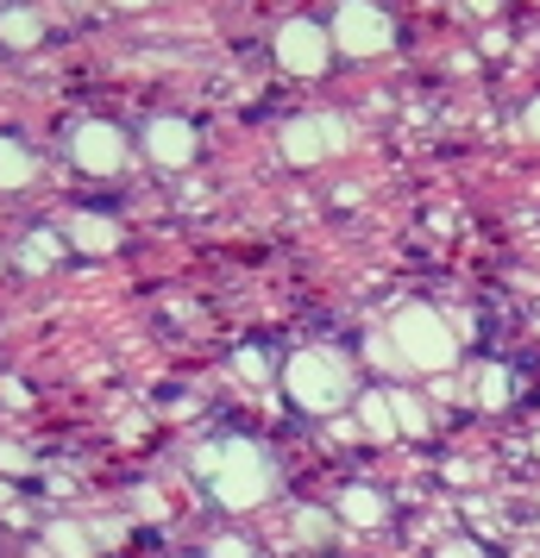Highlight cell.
<instances>
[{"mask_svg":"<svg viewBox=\"0 0 540 558\" xmlns=\"http://www.w3.org/2000/svg\"><path fill=\"white\" fill-rule=\"evenodd\" d=\"M82 163H88V170H113V163H120V132L88 126L82 132Z\"/></svg>","mask_w":540,"mask_h":558,"instance_id":"52a82bcc","label":"cell"},{"mask_svg":"<svg viewBox=\"0 0 540 558\" xmlns=\"http://www.w3.org/2000/svg\"><path fill=\"white\" fill-rule=\"evenodd\" d=\"M339 514H346L352 527H377V521H384V496H377V489H352V496L339 502Z\"/></svg>","mask_w":540,"mask_h":558,"instance_id":"ba28073f","label":"cell"},{"mask_svg":"<svg viewBox=\"0 0 540 558\" xmlns=\"http://www.w3.org/2000/svg\"><path fill=\"white\" fill-rule=\"evenodd\" d=\"M471 13H496V0H471Z\"/></svg>","mask_w":540,"mask_h":558,"instance_id":"9a60e30c","label":"cell"},{"mask_svg":"<svg viewBox=\"0 0 540 558\" xmlns=\"http://www.w3.org/2000/svg\"><path fill=\"white\" fill-rule=\"evenodd\" d=\"M359 414L371 433H396V414H389V396H359Z\"/></svg>","mask_w":540,"mask_h":558,"instance_id":"8fae6325","label":"cell"},{"mask_svg":"<svg viewBox=\"0 0 540 558\" xmlns=\"http://www.w3.org/2000/svg\"><path fill=\"white\" fill-rule=\"evenodd\" d=\"M289 396H296L302 408H314V414L339 408V402H346V371H339V357L302 352L296 364H289Z\"/></svg>","mask_w":540,"mask_h":558,"instance_id":"7a4b0ae2","label":"cell"},{"mask_svg":"<svg viewBox=\"0 0 540 558\" xmlns=\"http://www.w3.org/2000/svg\"><path fill=\"white\" fill-rule=\"evenodd\" d=\"M389 345L403 352L409 371H453L459 364V339H453V327L434 307H403L396 327H389Z\"/></svg>","mask_w":540,"mask_h":558,"instance_id":"6da1fadb","label":"cell"},{"mask_svg":"<svg viewBox=\"0 0 540 558\" xmlns=\"http://www.w3.org/2000/svg\"><path fill=\"white\" fill-rule=\"evenodd\" d=\"M152 151L164 157V163H189V126H157Z\"/></svg>","mask_w":540,"mask_h":558,"instance_id":"30bf717a","label":"cell"},{"mask_svg":"<svg viewBox=\"0 0 540 558\" xmlns=\"http://www.w3.org/2000/svg\"><path fill=\"white\" fill-rule=\"evenodd\" d=\"M509 389H515V383H509L503 364H484V371H478V402H484V408H503V402H509Z\"/></svg>","mask_w":540,"mask_h":558,"instance_id":"9c48e42d","label":"cell"},{"mask_svg":"<svg viewBox=\"0 0 540 558\" xmlns=\"http://www.w3.org/2000/svg\"><path fill=\"white\" fill-rule=\"evenodd\" d=\"M389 414H396V427L403 433H428V414H421L415 396H389Z\"/></svg>","mask_w":540,"mask_h":558,"instance_id":"7c38bea8","label":"cell"},{"mask_svg":"<svg viewBox=\"0 0 540 558\" xmlns=\"http://www.w3.org/2000/svg\"><path fill=\"white\" fill-rule=\"evenodd\" d=\"M284 145H289V157H296V163H321L327 151H339V145H346V126H339V120H309V126H289Z\"/></svg>","mask_w":540,"mask_h":558,"instance_id":"5b68a950","label":"cell"},{"mask_svg":"<svg viewBox=\"0 0 540 558\" xmlns=\"http://www.w3.org/2000/svg\"><path fill=\"white\" fill-rule=\"evenodd\" d=\"M264 489H271V464H264V458H252V452H239V464L220 477V496H227L232 508L264 502Z\"/></svg>","mask_w":540,"mask_h":558,"instance_id":"8992f818","label":"cell"},{"mask_svg":"<svg viewBox=\"0 0 540 558\" xmlns=\"http://www.w3.org/2000/svg\"><path fill=\"white\" fill-rule=\"evenodd\" d=\"M277 57H284V70H296V76H321L327 57H334V32H321L314 20H289L277 32Z\"/></svg>","mask_w":540,"mask_h":558,"instance_id":"277c9868","label":"cell"},{"mask_svg":"<svg viewBox=\"0 0 540 558\" xmlns=\"http://www.w3.org/2000/svg\"><path fill=\"white\" fill-rule=\"evenodd\" d=\"M521 132H528V138H540V101H528V113H521Z\"/></svg>","mask_w":540,"mask_h":558,"instance_id":"5bb4252c","label":"cell"},{"mask_svg":"<svg viewBox=\"0 0 540 558\" xmlns=\"http://www.w3.org/2000/svg\"><path fill=\"white\" fill-rule=\"evenodd\" d=\"M389 38H396V26H389L384 7H371V0H346L339 7L334 45H346V51H359V57H377V51H389Z\"/></svg>","mask_w":540,"mask_h":558,"instance_id":"3957f363","label":"cell"},{"mask_svg":"<svg viewBox=\"0 0 540 558\" xmlns=\"http://www.w3.org/2000/svg\"><path fill=\"white\" fill-rule=\"evenodd\" d=\"M440 558H484L471 539H453V546H440Z\"/></svg>","mask_w":540,"mask_h":558,"instance_id":"4fadbf2b","label":"cell"}]
</instances>
